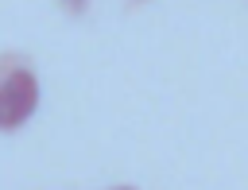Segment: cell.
Returning <instances> with one entry per match:
<instances>
[{"mask_svg":"<svg viewBox=\"0 0 248 190\" xmlns=\"http://www.w3.org/2000/svg\"><path fill=\"white\" fill-rule=\"evenodd\" d=\"M39 109V81L27 70H12L0 81V128H19Z\"/></svg>","mask_w":248,"mask_h":190,"instance_id":"6da1fadb","label":"cell"},{"mask_svg":"<svg viewBox=\"0 0 248 190\" xmlns=\"http://www.w3.org/2000/svg\"><path fill=\"white\" fill-rule=\"evenodd\" d=\"M66 8L70 12H85V0H66Z\"/></svg>","mask_w":248,"mask_h":190,"instance_id":"7a4b0ae2","label":"cell"},{"mask_svg":"<svg viewBox=\"0 0 248 190\" xmlns=\"http://www.w3.org/2000/svg\"><path fill=\"white\" fill-rule=\"evenodd\" d=\"M124 190H128V186H124Z\"/></svg>","mask_w":248,"mask_h":190,"instance_id":"3957f363","label":"cell"}]
</instances>
